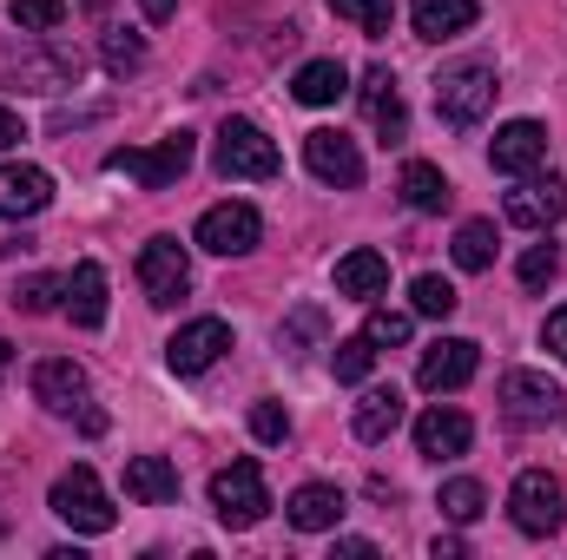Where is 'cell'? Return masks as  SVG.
Segmentation results:
<instances>
[{
    "label": "cell",
    "instance_id": "obj_24",
    "mask_svg": "<svg viewBox=\"0 0 567 560\" xmlns=\"http://www.w3.org/2000/svg\"><path fill=\"white\" fill-rule=\"evenodd\" d=\"M383 290H390V258H383V251H350V258H337V297L370 303V297H383Z\"/></svg>",
    "mask_w": 567,
    "mask_h": 560
},
{
    "label": "cell",
    "instance_id": "obj_15",
    "mask_svg": "<svg viewBox=\"0 0 567 560\" xmlns=\"http://www.w3.org/2000/svg\"><path fill=\"white\" fill-rule=\"evenodd\" d=\"M33 403H40L47 416H73V409L86 403V370H80L73 356H40V363H33Z\"/></svg>",
    "mask_w": 567,
    "mask_h": 560
},
{
    "label": "cell",
    "instance_id": "obj_46",
    "mask_svg": "<svg viewBox=\"0 0 567 560\" xmlns=\"http://www.w3.org/2000/svg\"><path fill=\"white\" fill-rule=\"evenodd\" d=\"M7 370H13V343H0V376H7Z\"/></svg>",
    "mask_w": 567,
    "mask_h": 560
},
{
    "label": "cell",
    "instance_id": "obj_36",
    "mask_svg": "<svg viewBox=\"0 0 567 560\" xmlns=\"http://www.w3.org/2000/svg\"><path fill=\"white\" fill-rule=\"evenodd\" d=\"M363 336H370L377 350H396V343H410V317H403V310H370Z\"/></svg>",
    "mask_w": 567,
    "mask_h": 560
},
{
    "label": "cell",
    "instance_id": "obj_21",
    "mask_svg": "<svg viewBox=\"0 0 567 560\" xmlns=\"http://www.w3.org/2000/svg\"><path fill=\"white\" fill-rule=\"evenodd\" d=\"M60 310L80 323V330H100L106 323V271L86 258V265H73V278H66V297H60Z\"/></svg>",
    "mask_w": 567,
    "mask_h": 560
},
{
    "label": "cell",
    "instance_id": "obj_38",
    "mask_svg": "<svg viewBox=\"0 0 567 560\" xmlns=\"http://www.w3.org/2000/svg\"><path fill=\"white\" fill-rule=\"evenodd\" d=\"M317 336H323V310H317V303H303V310L284 323V350H297V343H317Z\"/></svg>",
    "mask_w": 567,
    "mask_h": 560
},
{
    "label": "cell",
    "instance_id": "obj_19",
    "mask_svg": "<svg viewBox=\"0 0 567 560\" xmlns=\"http://www.w3.org/2000/svg\"><path fill=\"white\" fill-rule=\"evenodd\" d=\"M343 508H350V501H343V488H330V481H303V488L290 495V508H284V515H290V528H297V535H323V528H337V521H343Z\"/></svg>",
    "mask_w": 567,
    "mask_h": 560
},
{
    "label": "cell",
    "instance_id": "obj_29",
    "mask_svg": "<svg viewBox=\"0 0 567 560\" xmlns=\"http://www.w3.org/2000/svg\"><path fill=\"white\" fill-rule=\"evenodd\" d=\"M455 528H468V521H482V508H488V495H482V481H468V475H455V481H442V501H435Z\"/></svg>",
    "mask_w": 567,
    "mask_h": 560
},
{
    "label": "cell",
    "instance_id": "obj_31",
    "mask_svg": "<svg viewBox=\"0 0 567 560\" xmlns=\"http://www.w3.org/2000/svg\"><path fill=\"white\" fill-rule=\"evenodd\" d=\"M330 13H337V20H350V27H363L370 40H383V33H390V20H396V0H330Z\"/></svg>",
    "mask_w": 567,
    "mask_h": 560
},
{
    "label": "cell",
    "instance_id": "obj_6",
    "mask_svg": "<svg viewBox=\"0 0 567 560\" xmlns=\"http://www.w3.org/2000/svg\"><path fill=\"white\" fill-rule=\"evenodd\" d=\"M508 515H515V528H522L528 541H548V535H561V521H567L561 481H555L548 468H528V475H515V488H508Z\"/></svg>",
    "mask_w": 567,
    "mask_h": 560
},
{
    "label": "cell",
    "instance_id": "obj_4",
    "mask_svg": "<svg viewBox=\"0 0 567 560\" xmlns=\"http://www.w3.org/2000/svg\"><path fill=\"white\" fill-rule=\"evenodd\" d=\"M192 133H172V139L158 145H120V152H106V172H120V178H133V185H145V191H165V185H178L185 178V165H192Z\"/></svg>",
    "mask_w": 567,
    "mask_h": 560
},
{
    "label": "cell",
    "instance_id": "obj_37",
    "mask_svg": "<svg viewBox=\"0 0 567 560\" xmlns=\"http://www.w3.org/2000/svg\"><path fill=\"white\" fill-rule=\"evenodd\" d=\"M555 271H561V251H555V245H535V251L522 258V283H528V290L555 283Z\"/></svg>",
    "mask_w": 567,
    "mask_h": 560
},
{
    "label": "cell",
    "instance_id": "obj_30",
    "mask_svg": "<svg viewBox=\"0 0 567 560\" xmlns=\"http://www.w3.org/2000/svg\"><path fill=\"white\" fill-rule=\"evenodd\" d=\"M410 303H416V317H435V323H449L462 297H455V283H449V278H435V271H423V278L410 283Z\"/></svg>",
    "mask_w": 567,
    "mask_h": 560
},
{
    "label": "cell",
    "instance_id": "obj_27",
    "mask_svg": "<svg viewBox=\"0 0 567 560\" xmlns=\"http://www.w3.org/2000/svg\"><path fill=\"white\" fill-rule=\"evenodd\" d=\"M396 185H403V205H410V211H449V205H455V185H449L429 158H410Z\"/></svg>",
    "mask_w": 567,
    "mask_h": 560
},
{
    "label": "cell",
    "instance_id": "obj_13",
    "mask_svg": "<svg viewBox=\"0 0 567 560\" xmlns=\"http://www.w3.org/2000/svg\"><path fill=\"white\" fill-rule=\"evenodd\" d=\"M502 409L522 428H542V422L561 416V383H548L542 370H508L502 376Z\"/></svg>",
    "mask_w": 567,
    "mask_h": 560
},
{
    "label": "cell",
    "instance_id": "obj_8",
    "mask_svg": "<svg viewBox=\"0 0 567 560\" xmlns=\"http://www.w3.org/2000/svg\"><path fill=\"white\" fill-rule=\"evenodd\" d=\"M258 238H265V218H258L251 205H212V211L198 218V245H205L212 258H251Z\"/></svg>",
    "mask_w": 567,
    "mask_h": 560
},
{
    "label": "cell",
    "instance_id": "obj_2",
    "mask_svg": "<svg viewBox=\"0 0 567 560\" xmlns=\"http://www.w3.org/2000/svg\"><path fill=\"white\" fill-rule=\"evenodd\" d=\"M495 66L488 60H462V66H449L442 80H435V120L449 126V133H468V126H482L488 113H495Z\"/></svg>",
    "mask_w": 567,
    "mask_h": 560
},
{
    "label": "cell",
    "instance_id": "obj_16",
    "mask_svg": "<svg viewBox=\"0 0 567 560\" xmlns=\"http://www.w3.org/2000/svg\"><path fill=\"white\" fill-rule=\"evenodd\" d=\"M363 113H370V126H377L383 145L410 139V106H403V86H396L390 66H370V80H363Z\"/></svg>",
    "mask_w": 567,
    "mask_h": 560
},
{
    "label": "cell",
    "instance_id": "obj_34",
    "mask_svg": "<svg viewBox=\"0 0 567 560\" xmlns=\"http://www.w3.org/2000/svg\"><path fill=\"white\" fill-rule=\"evenodd\" d=\"M100 60H106V73H120V80H126V73H140V66H145V40H140V33H126V27H113V33H106V46H100Z\"/></svg>",
    "mask_w": 567,
    "mask_h": 560
},
{
    "label": "cell",
    "instance_id": "obj_33",
    "mask_svg": "<svg viewBox=\"0 0 567 560\" xmlns=\"http://www.w3.org/2000/svg\"><path fill=\"white\" fill-rule=\"evenodd\" d=\"M60 297H66V278H27V283H13V310H20V317H47V310H60Z\"/></svg>",
    "mask_w": 567,
    "mask_h": 560
},
{
    "label": "cell",
    "instance_id": "obj_12",
    "mask_svg": "<svg viewBox=\"0 0 567 560\" xmlns=\"http://www.w3.org/2000/svg\"><path fill=\"white\" fill-rule=\"evenodd\" d=\"M303 165H310V178H323V185H337V191L363 185V152H357L350 133H330V126L303 133Z\"/></svg>",
    "mask_w": 567,
    "mask_h": 560
},
{
    "label": "cell",
    "instance_id": "obj_17",
    "mask_svg": "<svg viewBox=\"0 0 567 560\" xmlns=\"http://www.w3.org/2000/svg\"><path fill=\"white\" fill-rule=\"evenodd\" d=\"M488 158H495V172H508V178H528V172H542L548 165V133L535 126V120H508L495 145H488Z\"/></svg>",
    "mask_w": 567,
    "mask_h": 560
},
{
    "label": "cell",
    "instance_id": "obj_1",
    "mask_svg": "<svg viewBox=\"0 0 567 560\" xmlns=\"http://www.w3.org/2000/svg\"><path fill=\"white\" fill-rule=\"evenodd\" d=\"M40 46H0V86H20V93H66L80 86L86 60L80 46L53 40V33H33Z\"/></svg>",
    "mask_w": 567,
    "mask_h": 560
},
{
    "label": "cell",
    "instance_id": "obj_44",
    "mask_svg": "<svg viewBox=\"0 0 567 560\" xmlns=\"http://www.w3.org/2000/svg\"><path fill=\"white\" fill-rule=\"evenodd\" d=\"M337 554H343V560H370L377 548H370V541H337Z\"/></svg>",
    "mask_w": 567,
    "mask_h": 560
},
{
    "label": "cell",
    "instance_id": "obj_5",
    "mask_svg": "<svg viewBox=\"0 0 567 560\" xmlns=\"http://www.w3.org/2000/svg\"><path fill=\"white\" fill-rule=\"evenodd\" d=\"M212 508L225 528H258L271 515V488H265V468L258 462H231L212 475Z\"/></svg>",
    "mask_w": 567,
    "mask_h": 560
},
{
    "label": "cell",
    "instance_id": "obj_43",
    "mask_svg": "<svg viewBox=\"0 0 567 560\" xmlns=\"http://www.w3.org/2000/svg\"><path fill=\"white\" fill-rule=\"evenodd\" d=\"M140 7H145V20H152V27H165V20L178 13V0H140Z\"/></svg>",
    "mask_w": 567,
    "mask_h": 560
},
{
    "label": "cell",
    "instance_id": "obj_47",
    "mask_svg": "<svg viewBox=\"0 0 567 560\" xmlns=\"http://www.w3.org/2000/svg\"><path fill=\"white\" fill-rule=\"evenodd\" d=\"M80 7H86V13H106V7H113V0H80Z\"/></svg>",
    "mask_w": 567,
    "mask_h": 560
},
{
    "label": "cell",
    "instance_id": "obj_9",
    "mask_svg": "<svg viewBox=\"0 0 567 560\" xmlns=\"http://www.w3.org/2000/svg\"><path fill=\"white\" fill-rule=\"evenodd\" d=\"M140 283H145V303L172 310V303L192 290V258H185V245H178V238H152L140 251Z\"/></svg>",
    "mask_w": 567,
    "mask_h": 560
},
{
    "label": "cell",
    "instance_id": "obj_10",
    "mask_svg": "<svg viewBox=\"0 0 567 560\" xmlns=\"http://www.w3.org/2000/svg\"><path fill=\"white\" fill-rule=\"evenodd\" d=\"M225 350H231V323L225 317H198V323H185L165 343V363H172V376H205Z\"/></svg>",
    "mask_w": 567,
    "mask_h": 560
},
{
    "label": "cell",
    "instance_id": "obj_11",
    "mask_svg": "<svg viewBox=\"0 0 567 560\" xmlns=\"http://www.w3.org/2000/svg\"><path fill=\"white\" fill-rule=\"evenodd\" d=\"M475 370H482V343H468V336H442L435 350H423L416 383H423L429 396H449V390H468Z\"/></svg>",
    "mask_w": 567,
    "mask_h": 560
},
{
    "label": "cell",
    "instance_id": "obj_35",
    "mask_svg": "<svg viewBox=\"0 0 567 560\" xmlns=\"http://www.w3.org/2000/svg\"><path fill=\"white\" fill-rule=\"evenodd\" d=\"M7 13H13L20 33H53V27L66 20V0H13Z\"/></svg>",
    "mask_w": 567,
    "mask_h": 560
},
{
    "label": "cell",
    "instance_id": "obj_26",
    "mask_svg": "<svg viewBox=\"0 0 567 560\" xmlns=\"http://www.w3.org/2000/svg\"><path fill=\"white\" fill-rule=\"evenodd\" d=\"M410 20H416L423 40H455V33H468V27L482 20V7H475V0H416Z\"/></svg>",
    "mask_w": 567,
    "mask_h": 560
},
{
    "label": "cell",
    "instance_id": "obj_20",
    "mask_svg": "<svg viewBox=\"0 0 567 560\" xmlns=\"http://www.w3.org/2000/svg\"><path fill=\"white\" fill-rule=\"evenodd\" d=\"M468 442H475V422L462 416V409H429L416 422V448H423L429 462H455V455H468Z\"/></svg>",
    "mask_w": 567,
    "mask_h": 560
},
{
    "label": "cell",
    "instance_id": "obj_42",
    "mask_svg": "<svg viewBox=\"0 0 567 560\" xmlns=\"http://www.w3.org/2000/svg\"><path fill=\"white\" fill-rule=\"evenodd\" d=\"M20 139H27V120L0 106V152H7V145H20Z\"/></svg>",
    "mask_w": 567,
    "mask_h": 560
},
{
    "label": "cell",
    "instance_id": "obj_18",
    "mask_svg": "<svg viewBox=\"0 0 567 560\" xmlns=\"http://www.w3.org/2000/svg\"><path fill=\"white\" fill-rule=\"evenodd\" d=\"M53 205V178L40 165H0V218H33Z\"/></svg>",
    "mask_w": 567,
    "mask_h": 560
},
{
    "label": "cell",
    "instance_id": "obj_23",
    "mask_svg": "<svg viewBox=\"0 0 567 560\" xmlns=\"http://www.w3.org/2000/svg\"><path fill=\"white\" fill-rule=\"evenodd\" d=\"M126 495L145 501V508L178 501V468H172L165 455H133V462H126Z\"/></svg>",
    "mask_w": 567,
    "mask_h": 560
},
{
    "label": "cell",
    "instance_id": "obj_7",
    "mask_svg": "<svg viewBox=\"0 0 567 560\" xmlns=\"http://www.w3.org/2000/svg\"><path fill=\"white\" fill-rule=\"evenodd\" d=\"M218 178H278V145L265 139L251 120H225L218 126V152H212Z\"/></svg>",
    "mask_w": 567,
    "mask_h": 560
},
{
    "label": "cell",
    "instance_id": "obj_22",
    "mask_svg": "<svg viewBox=\"0 0 567 560\" xmlns=\"http://www.w3.org/2000/svg\"><path fill=\"white\" fill-rule=\"evenodd\" d=\"M396 428H403V390L396 383L363 390V403H357V442H390Z\"/></svg>",
    "mask_w": 567,
    "mask_h": 560
},
{
    "label": "cell",
    "instance_id": "obj_14",
    "mask_svg": "<svg viewBox=\"0 0 567 560\" xmlns=\"http://www.w3.org/2000/svg\"><path fill=\"white\" fill-rule=\"evenodd\" d=\"M502 211H508V225H522V231H548V225L567 218V185L561 178H522Z\"/></svg>",
    "mask_w": 567,
    "mask_h": 560
},
{
    "label": "cell",
    "instance_id": "obj_45",
    "mask_svg": "<svg viewBox=\"0 0 567 560\" xmlns=\"http://www.w3.org/2000/svg\"><path fill=\"white\" fill-rule=\"evenodd\" d=\"M13 251H33L27 238H0V258H13Z\"/></svg>",
    "mask_w": 567,
    "mask_h": 560
},
{
    "label": "cell",
    "instance_id": "obj_41",
    "mask_svg": "<svg viewBox=\"0 0 567 560\" xmlns=\"http://www.w3.org/2000/svg\"><path fill=\"white\" fill-rule=\"evenodd\" d=\"M542 336H548V350H555V356L567 363V303L555 310V317H548V330H542Z\"/></svg>",
    "mask_w": 567,
    "mask_h": 560
},
{
    "label": "cell",
    "instance_id": "obj_28",
    "mask_svg": "<svg viewBox=\"0 0 567 560\" xmlns=\"http://www.w3.org/2000/svg\"><path fill=\"white\" fill-rule=\"evenodd\" d=\"M455 265H462V271H488V265H495V225H488V218H468V225L455 231Z\"/></svg>",
    "mask_w": 567,
    "mask_h": 560
},
{
    "label": "cell",
    "instance_id": "obj_40",
    "mask_svg": "<svg viewBox=\"0 0 567 560\" xmlns=\"http://www.w3.org/2000/svg\"><path fill=\"white\" fill-rule=\"evenodd\" d=\"M100 113H106V106H80V113H73V106H60V113H53V133H73V126H93Z\"/></svg>",
    "mask_w": 567,
    "mask_h": 560
},
{
    "label": "cell",
    "instance_id": "obj_25",
    "mask_svg": "<svg viewBox=\"0 0 567 560\" xmlns=\"http://www.w3.org/2000/svg\"><path fill=\"white\" fill-rule=\"evenodd\" d=\"M290 93H297V106H337L350 93V73H343V60H303Z\"/></svg>",
    "mask_w": 567,
    "mask_h": 560
},
{
    "label": "cell",
    "instance_id": "obj_3",
    "mask_svg": "<svg viewBox=\"0 0 567 560\" xmlns=\"http://www.w3.org/2000/svg\"><path fill=\"white\" fill-rule=\"evenodd\" d=\"M47 508L73 528V535H106L120 515H113V501H106V488H100V475L86 468V462H73L60 481H53V495H47Z\"/></svg>",
    "mask_w": 567,
    "mask_h": 560
},
{
    "label": "cell",
    "instance_id": "obj_32",
    "mask_svg": "<svg viewBox=\"0 0 567 560\" xmlns=\"http://www.w3.org/2000/svg\"><path fill=\"white\" fill-rule=\"evenodd\" d=\"M370 363H377V343H370V336H343V343L330 350L337 383H363V376H370Z\"/></svg>",
    "mask_w": 567,
    "mask_h": 560
},
{
    "label": "cell",
    "instance_id": "obj_39",
    "mask_svg": "<svg viewBox=\"0 0 567 560\" xmlns=\"http://www.w3.org/2000/svg\"><path fill=\"white\" fill-rule=\"evenodd\" d=\"M251 435H258V442H284V435H290V416H284L278 403H258V409H251Z\"/></svg>",
    "mask_w": 567,
    "mask_h": 560
}]
</instances>
